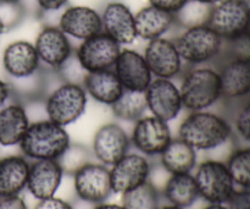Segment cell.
Listing matches in <instances>:
<instances>
[{"label": "cell", "mask_w": 250, "mask_h": 209, "mask_svg": "<svg viewBox=\"0 0 250 209\" xmlns=\"http://www.w3.org/2000/svg\"><path fill=\"white\" fill-rule=\"evenodd\" d=\"M233 130L226 117L210 110L188 112L178 127V136L195 151H211L231 139Z\"/></svg>", "instance_id": "cell-1"}, {"label": "cell", "mask_w": 250, "mask_h": 209, "mask_svg": "<svg viewBox=\"0 0 250 209\" xmlns=\"http://www.w3.org/2000/svg\"><path fill=\"white\" fill-rule=\"evenodd\" d=\"M183 109L187 112L210 110L222 99L219 70L210 65L186 66L180 76Z\"/></svg>", "instance_id": "cell-2"}, {"label": "cell", "mask_w": 250, "mask_h": 209, "mask_svg": "<svg viewBox=\"0 0 250 209\" xmlns=\"http://www.w3.org/2000/svg\"><path fill=\"white\" fill-rule=\"evenodd\" d=\"M71 143L66 127L49 119L32 121L19 147L28 161H58Z\"/></svg>", "instance_id": "cell-3"}, {"label": "cell", "mask_w": 250, "mask_h": 209, "mask_svg": "<svg viewBox=\"0 0 250 209\" xmlns=\"http://www.w3.org/2000/svg\"><path fill=\"white\" fill-rule=\"evenodd\" d=\"M173 42L186 66L209 65L224 54L225 41L209 24L182 28Z\"/></svg>", "instance_id": "cell-4"}, {"label": "cell", "mask_w": 250, "mask_h": 209, "mask_svg": "<svg viewBox=\"0 0 250 209\" xmlns=\"http://www.w3.org/2000/svg\"><path fill=\"white\" fill-rule=\"evenodd\" d=\"M88 95L82 85L60 81L44 97L46 119L60 126H68L85 113Z\"/></svg>", "instance_id": "cell-5"}, {"label": "cell", "mask_w": 250, "mask_h": 209, "mask_svg": "<svg viewBox=\"0 0 250 209\" xmlns=\"http://www.w3.org/2000/svg\"><path fill=\"white\" fill-rule=\"evenodd\" d=\"M193 174L197 183L199 197L208 203L226 205L236 191L232 176L226 163L208 159L195 166Z\"/></svg>", "instance_id": "cell-6"}, {"label": "cell", "mask_w": 250, "mask_h": 209, "mask_svg": "<svg viewBox=\"0 0 250 209\" xmlns=\"http://www.w3.org/2000/svg\"><path fill=\"white\" fill-rule=\"evenodd\" d=\"M73 188L80 201L89 205L106 202L112 195L110 168L102 163L85 164L73 174Z\"/></svg>", "instance_id": "cell-7"}, {"label": "cell", "mask_w": 250, "mask_h": 209, "mask_svg": "<svg viewBox=\"0 0 250 209\" xmlns=\"http://www.w3.org/2000/svg\"><path fill=\"white\" fill-rule=\"evenodd\" d=\"M133 124L129 136L132 147L148 158L160 156L173 139L168 122L150 114L144 115Z\"/></svg>", "instance_id": "cell-8"}, {"label": "cell", "mask_w": 250, "mask_h": 209, "mask_svg": "<svg viewBox=\"0 0 250 209\" xmlns=\"http://www.w3.org/2000/svg\"><path fill=\"white\" fill-rule=\"evenodd\" d=\"M249 19L248 0H220L211 6L208 24L226 41L246 32Z\"/></svg>", "instance_id": "cell-9"}, {"label": "cell", "mask_w": 250, "mask_h": 209, "mask_svg": "<svg viewBox=\"0 0 250 209\" xmlns=\"http://www.w3.org/2000/svg\"><path fill=\"white\" fill-rule=\"evenodd\" d=\"M151 163L138 152H128L110 168L112 192L125 195L150 180Z\"/></svg>", "instance_id": "cell-10"}, {"label": "cell", "mask_w": 250, "mask_h": 209, "mask_svg": "<svg viewBox=\"0 0 250 209\" xmlns=\"http://www.w3.org/2000/svg\"><path fill=\"white\" fill-rule=\"evenodd\" d=\"M143 56L155 78H180L186 69L173 39L166 37L149 41L144 48Z\"/></svg>", "instance_id": "cell-11"}, {"label": "cell", "mask_w": 250, "mask_h": 209, "mask_svg": "<svg viewBox=\"0 0 250 209\" xmlns=\"http://www.w3.org/2000/svg\"><path fill=\"white\" fill-rule=\"evenodd\" d=\"M144 94L149 114L164 121H172L183 110L180 87L173 80L153 77Z\"/></svg>", "instance_id": "cell-12"}, {"label": "cell", "mask_w": 250, "mask_h": 209, "mask_svg": "<svg viewBox=\"0 0 250 209\" xmlns=\"http://www.w3.org/2000/svg\"><path fill=\"white\" fill-rule=\"evenodd\" d=\"M122 46L116 41L100 32L97 36L82 41L75 50L81 65L87 72L111 70Z\"/></svg>", "instance_id": "cell-13"}, {"label": "cell", "mask_w": 250, "mask_h": 209, "mask_svg": "<svg viewBox=\"0 0 250 209\" xmlns=\"http://www.w3.org/2000/svg\"><path fill=\"white\" fill-rule=\"evenodd\" d=\"M131 139L117 122H107L95 132L92 142L93 157L99 163L111 166L131 149Z\"/></svg>", "instance_id": "cell-14"}, {"label": "cell", "mask_w": 250, "mask_h": 209, "mask_svg": "<svg viewBox=\"0 0 250 209\" xmlns=\"http://www.w3.org/2000/svg\"><path fill=\"white\" fill-rule=\"evenodd\" d=\"M42 66L56 71L75 53L70 38L56 24H45L34 41Z\"/></svg>", "instance_id": "cell-15"}, {"label": "cell", "mask_w": 250, "mask_h": 209, "mask_svg": "<svg viewBox=\"0 0 250 209\" xmlns=\"http://www.w3.org/2000/svg\"><path fill=\"white\" fill-rule=\"evenodd\" d=\"M58 27L68 37L85 41L103 32L100 12L85 5L63 7L58 20Z\"/></svg>", "instance_id": "cell-16"}, {"label": "cell", "mask_w": 250, "mask_h": 209, "mask_svg": "<svg viewBox=\"0 0 250 209\" xmlns=\"http://www.w3.org/2000/svg\"><path fill=\"white\" fill-rule=\"evenodd\" d=\"M103 32L116 41L120 46H131L138 37L136 32L134 14L125 2L109 1L103 9Z\"/></svg>", "instance_id": "cell-17"}, {"label": "cell", "mask_w": 250, "mask_h": 209, "mask_svg": "<svg viewBox=\"0 0 250 209\" xmlns=\"http://www.w3.org/2000/svg\"><path fill=\"white\" fill-rule=\"evenodd\" d=\"M112 70L125 90L144 92L153 80L143 53L131 48L121 49Z\"/></svg>", "instance_id": "cell-18"}, {"label": "cell", "mask_w": 250, "mask_h": 209, "mask_svg": "<svg viewBox=\"0 0 250 209\" xmlns=\"http://www.w3.org/2000/svg\"><path fill=\"white\" fill-rule=\"evenodd\" d=\"M65 175L60 163L51 159L32 161L26 188L37 201L56 195Z\"/></svg>", "instance_id": "cell-19"}, {"label": "cell", "mask_w": 250, "mask_h": 209, "mask_svg": "<svg viewBox=\"0 0 250 209\" xmlns=\"http://www.w3.org/2000/svg\"><path fill=\"white\" fill-rule=\"evenodd\" d=\"M2 68L7 78H24L42 70L36 46L28 41H15L2 53Z\"/></svg>", "instance_id": "cell-20"}, {"label": "cell", "mask_w": 250, "mask_h": 209, "mask_svg": "<svg viewBox=\"0 0 250 209\" xmlns=\"http://www.w3.org/2000/svg\"><path fill=\"white\" fill-rule=\"evenodd\" d=\"M222 99L237 100L250 94V60L226 58L217 68Z\"/></svg>", "instance_id": "cell-21"}, {"label": "cell", "mask_w": 250, "mask_h": 209, "mask_svg": "<svg viewBox=\"0 0 250 209\" xmlns=\"http://www.w3.org/2000/svg\"><path fill=\"white\" fill-rule=\"evenodd\" d=\"M31 125L23 103L11 99L0 108V144L4 147L19 146Z\"/></svg>", "instance_id": "cell-22"}, {"label": "cell", "mask_w": 250, "mask_h": 209, "mask_svg": "<svg viewBox=\"0 0 250 209\" xmlns=\"http://www.w3.org/2000/svg\"><path fill=\"white\" fill-rule=\"evenodd\" d=\"M137 37L149 42L165 37L173 27H176L175 15L151 5L142 7L134 14Z\"/></svg>", "instance_id": "cell-23"}, {"label": "cell", "mask_w": 250, "mask_h": 209, "mask_svg": "<svg viewBox=\"0 0 250 209\" xmlns=\"http://www.w3.org/2000/svg\"><path fill=\"white\" fill-rule=\"evenodd\" d=\"M82 86L88 98L107 107H111L125 91L112 69L88 72Z\"/></svg>", "instance_id": "cell-24"}, {"label": "cell", "mask_w": 250, "mask_h": 209, "mask_svg": "<svg viewBox=\"0 0 250 209\" xmlns=\"http://www.w3.org/2000/svg\"><path fill=\"white\" fill-rule=\"evenodd\" d=\"M31 161L24 156H7L0 159V196H19L27 186Z\"/></svg>", "instance_id": "cell-25"}, {"label": "cell", "mask_w": 250, "mask_h": 209, "mask_svg": "<svg viewBox=\"0 0 250 209\" xmlns=\"http://www.w3.org/2000/svg\"><path fill=\"white\" fill-rule=\"evenodd\" d=\"M198 152L190 144L173 137L163 153L159 156L160 166L168 174H188L192 173L197 166Z\"/></svg>", "instance_id": "cell-26"}, {"label": "cell", "mask_w": 250, "mask_h": 209, "mask_svg": "<svg viewBox=\"0 0 250 209\" xmlns=\"http://www.w3.org/2000/svg\"><path fill=\"white\" fill-rule=\"evenodd\" d=\"M161 197L165 198L166 203L183 209L192 207L200 198L194 175L192 173L170 175L164 184Z\"/></svg>", "instance_id": "cell-27"}, {"label": "cell", "mask_w": 250, "mask_h": 209, "mask_svg": "<svg viewBox=\"0 0 250 209\" xmlns=\"http://www.w3.org/2000/svg\"><path fill=\"white\" fill-rule=\"evenodd\" d=\"M110 108L116 119L127 122H136L148 112L143 91L125 90L121 97Z\"/></svg>", "instance_id": "cell-28"}, {"label": "cell", "mask_w": 250, "mask_h": 209, "mask_svg": "<svg viewBox=\"0 0 250 209\" xmlns=\"http://www.w3.org/2000/svg\"><path fill=\"white\" fill-rule=\"evenodd\" d=\"M161 198V191L148 181L122 195L121 205L126 209H158Z\"/></svg>", "instance_id": "cell-29"}, {"label": "cell", "mask_w": 250, "mask_h": 209, "mask_svg": "<svg viewBox=\"0 0 250 209\" xmlns=\"http://www.w3.org/2000/svg\"><path fill=\"white\" fill-rule=\"evenodd\" d=\"M210 10H211V5L187 0L180 11L175 14L176 26L181 28H188V27L208 24Z\"/></svg>", "instance_id": "cell-30"}, {"label": "cell", "mask_w": 250, "mask_h": 209, "mask_svg": "<svg viewBox=\"0 0 250 209\" xmlns=\"http://www.w3.org/2000/svg\"><path fill=\"white\" fill-rule=\"evenodd\" d=\"M234 185L250 190V148L234 151L226 163Z\"/></svg>", "instance_id": "cell-31"}, {"label": "cell", "mask_w": 250, "mask_h": 209, "mask_svg": "<svg viewBox=\"0 0 250 209\" xmlns=\"http://www.w3.org/2000/svg\"><path fill=\"white\" fill-rule=\"evenodd\" d=\"M93 153L85 146L80 143H70L62 156L58 159L63 173L72 176L78 169L92 162Z\"/></svg>", "instance_id": "cell-32"}, {"label": "cell", "mask_w": 250, "mask_h": 209, "mask_svg": "<svg viewBox=\"0 0 250 209\" xmlns=\"http://www.w3.org/2000/svg\"><path fill=\"white\" fill-rule=\"evenodd\" d=\"M224 51L225 58L250 60V33L246 31L233 38L226 39Z\"/></svg>", "instance_id": "cell-33"}, {"label": "cell", "mask_w": 250, "mask_h": 209, "mask_svg": "<svg viewBox=\"0 0 250 209\" xmlns=\"http://www.w3.org/2000/svg\"><path fill=\"white\" fill-rule=\"evenodd\" d=\"M55 72L62 82L77 83V85H83V81H84L85 76H87L88 73L87 71L84 70V68L81 65V63L78 61L75 53H73L72 55L70 56V59H67Z\"/></svg>", "instance_id": "cell-34"}, {"label": "cell", "mask_w": 250, "mask_h": 209, "mask_svg": "<svg viewBox=\"0 0 250 209\" xmlns=\"http://www.w3.org/2000/svg\"><path fill=\"white\" fill-rule=\"evenodd\" d=\"M23 16L24 7L21 2H0V21L6 31L16 27Z\"/></svg>", "instance_id": "cell-35"}, {"label": "cell", "mask_w": 250, "mask_h": 209, "mask_svg": "<svg viewBox=\"0 0 250 209\" xmlns=\"http://www.w3.org/2000/svg\"><path fill=\"white\" fill-rule=\"evenodd\" d=\"M233 129L242 139L250 142V100L243 103L237 110L232 126Z\"/></svg>", "instance_id": "cell-36"}, {"label": "cell", "mask_w": 250, "mask_h": 209, "mask_svg": "<svg viewBox=\"0 0 250 209\" xmlns=\"http://www.w3.org/2000/svg\"><path fill=\"white\" fill-rule=\"evenodd\" d=\"M227 209H250V190H236L226 202Z\"/></svg>", "instance_id": "cell-37"}, {"label": "cell", "mask_w": 250, "mask_h": 209, "mask_svg": "<svg viewBox=\"0 0 250 209\" xmlns=\"http://www.w3.org/2000/svg\"><path fill=\"white\" fill-rule=\"evenodd\" d=\"M149 5L158 9L164 10L166 12L175 15L181 10V7L187 2V0H146Z\"/></svg>", "instance_id": "cell-38"}, {"label": "cell", "mask_w": 250, "mask_h": 209, "mask_svg": "<svg viewBox=\"0 0 250 209\" xmlns=\"http://www.w3.org/2000/svg\"><path fill=\"white\" fill-rule=\"evenodd\" d=\"M34 209H75V208H73V206L71 205L70 202H67V201L56 197V196H53V197L38 201Z\"/></svg>", "instance_id": "cell-39"}, {"label": "cell", "mask_w": 250, "mask_h": 209, "mask_svg": "<svg viewBox=\"0 0 250 209\" xmlns=\"http://www.w3.org/2000/svg\"><path fill=\"white\" fill-rule=\"evenodd\" d=\"M0 209H28L21 196H7L0 198Z\"/></svg>", "instance_id": "cell-40"}, {"label": "cell", "mask_w": 250, "mask_h": 209, "mask_svg": "<svg viewBox=\"0 0 250 209\" xmlns=\"http://www.w3.org/2000/svg\"><path fill=\"white\" fill-rule=\"evenodd\" d=\"M36 2L43 12H56L66 7L68 0H36Z\"/></svg>", "instance_id": "cell-41"}, {"label": "cell", "mask_w": 250, "mask_h": 209, "mask_svg": "<svg viewBox=\"0 0 250 209\" xmlns=\"http://www.w3.org/2000/svg\"><path fill=\"white\" fill-rule=\"evenodd\" d=\"M12 99V90L7 80L0 78V108L4 107L7 102Z\"/></svg>", "instance_id": "cell-42"}, {"label": "cell", "mask_w": 250, "mask_h": 209, "mask_svg": "<svg viewBox=\"0 0 250 209\" xmlns=\"http://www.w3.org/2000/svg\"><path fill=\"white\" fill-rule=\"evenodd\" d=\"M92 209H126V208H125L122 205L103 202V203H99V205H94Z\"/></svg>", "instance_id": "cell-43"}, {"label": "cell", "mask_w": 250, "mask_h": 209, "mask_svg": "<svg viewBox=\"0 0 250 209\" xmlns=\"http://www.w3.org/2000/svg\"><path fill=\"white\" fill-rule=\"evenodd\" d=\"M203 209H227L226 205H220V203H209L207 207Z\"/></svg>", "instance_id": "cell-44"}, {"label": "cell", "mask_w": 250, "mask_h": 209, "mask_svg": "<svg viewBox=\"0 0 250 209\" xmlns=\"http://www.w3.org/2000/svg\"><path fill=\"white\" fill-rule=\"evenodd\" d=\"M158 209H183L181 207H177V206L170 205V203H166V205H160Z\"/></svg>", "instance_id": "cell-45"}, {"label": "cell", "mask_w": 250, "mask_h": 209, "mask_svg": "<svg viewBox=\"0 0 250 209\" xmlns=\"http://www.w3.org/2000/svg\"><path fill=\"white\" fill-rule=\"evenodd\" d=\"M193 1H198V2H203V4H207V5H215L216 2H219L220 0H193Z\"/></svg>", "instance_id": "cell-46"}, {"label": "cell", "mask_w": 250, "mask_h": 209, "mask_svg": "<svg viewBox=\"0 0 250 209\" xmlns=\"http://www.w3.org/2000/svg\"><path fill=\"white\" fill-rule=\"evenodd\" d=\"M5 32H6V29H5V26L2 24V22L0 21V36H1L2 33H5Z\"/></svg>", "instance_id": "cell-47"}, {"label": "cell", "mask_w": 250, "mask_h": 209, "mask_svg": "<svg viewBox=\"0 0 250 209\" xmlns=\"http://www.w3.org/2000/svg\"><path fill=\"white\" fill-rule=\"evenodd\" d=\"M22 0H0V2H21Z\"/></svg>", "instance_id": "cell-48"}, {"label": "cell", "mask_w": 250, "mask_h": 209, "mask_svg": "<svg viewBox=\"0 0 250 209\" xmlns=\"http://www.w3.org/2000/svg\"><path fill=\"white\" fill-rule=\"evenodd\" d=\"M247 32L250 33V19H249V23H248V28H247Z\"/></svg>", "instance_id": "cell-49"}, {"label": "cell", "mask_w": 250, "mask_h": 209, "mask_svg": "<svg viewBox=\"0 0 250 209\" xmlns=\"http://www.w3.org/2000/svg\"><path fill=\"white\" fill-rule=\"evenodd\" d=\"M0 198H1V196H0Z\"/></svg>", "instance_id": "cell-50"}]
</instances>
